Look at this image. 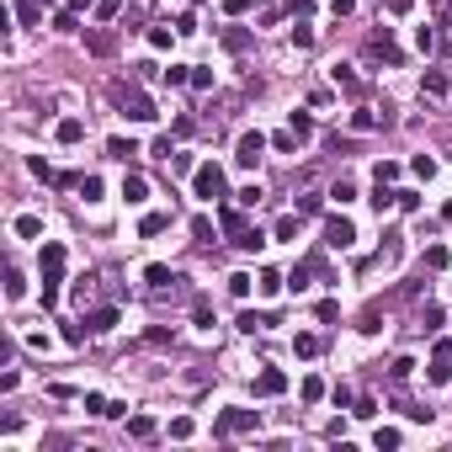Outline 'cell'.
I'll return each mask as SVG.
<instances>
[{"mask_svg": "<svg viewBox=\"0 0 452 452\" xmlns=\"http://www.w3.org/2000/svg\"><path fill=\"white\" fill-rule=\"evenodd\" d=\"M123 197H128V203H144V197H149L144 176H128V181H123Z\"/></svg>", "mask_w": 452, "mask_h": 452, "instance_id": "obj_14", "label": "cell"}, {"mask_svg": "<svg viewBox=\"0 0 452 452\" xmlns=\"http://www.w3.org/2000/svg\"><path fill=\"white\" fill-rule=\"evenodd\" d=\"M165 80H170V85H186L192 75H186V64H170V69H165Z\"/></svg>", "mask_w": 452, "mask_h": 452, "instance_id": "obj_30", "label": "cell"}, {"mask_svg": "<svg viewBox=\"0 0 452 452\" xmlns=\"http://www.w3.org/2000/svg\"><path fill=\"white\" fill-rule=\"evenodd\" d=\"M54 27H59V32H75L80 21H75V11H59V16H54Z\"/></svg>", "mask_w": 452, "mask_h": 452, "instance_id": "obj_33", "label": "cell"}, {"mask_svg": "<svg viewBox=\"0 0 452 452\" xmlns=\"http://www.w3.org/2000/svg\"><path fill=\"white\" fill-rule=\"evenodd\" d=\"M293 351H298V357H319V335H298Z\"/></svg>", "mask_w": 452, "mask_h": 452, "instance_id": "obj_20", "label": "cell"}, {"mask_svg": "<svg viewBox=\"0 0 452 452\" xmlns=\"http://www.w3.org/2000/svg\"><path fill=\"white\" fill-rule=\"evenodd\" d=\"M293 133H298V139H308V133H314V123H308L304 112H293Z\"/></svg>", "mask_w": 452, "mask_h": 452, "instance_id": "obj_35", "label": "cell"}, {"mask_svg": "<svg viewBox=\"0 0 452 452\" xmlns=\"http://www.w3.org/2000/svg\"><path fill=\"white\" fill-rule=\"evenodd\" d=\"M218 436H234V431H256V410H224L218 415Z\"/></svg>", "mask_w": 452, "mask_h": 452, "instance_id": "obj_3", "label": "cell"}, {"mask_svg": "<svg viewBox=\"0 0 452 452\" xmlns=\"http://www.w3.org/2000/svg\"><path fill=\"white\" fill-rule=\"evenodd\" d=\"M85 410H91V415H112V405H106L102 394H85Z\"/></svg>", "mask_w": 452, "mask_h": 452, "instance_id": "obj_25", "label": "cell"}, {"mask_svg": "<svg viewBox=\"0 0 452 452\" xmlns=\"http://www.w3.org/2000/svg\"><path fill=\"white\" fill-rule=\"evenodd\" d=\"M261 155H267V139H261V133H240V144H234V160H240V165H256Z\"/></svg>", "mask_w": 452, "mask_h": 452, "instance_id": "obj_5", "label": "cell"}, {"mask_svg": "<svg viewBox=\"0 0 452 452\" xmlns=\"http://www.w3.org/2000/svg\"><path fill=\"white\" fill-rule=\"evenodd\" d=\"M389 372H394V378H399V383H405V378H410V372H415V362H410V357H399V362H394Z\"/></svg>", "mask_w": 452, "mask_h": 452, "instance_id": "obj_32", "label": "cell"}, {"mask_svg": "<svg viewBox=\"0 0 452 452\" xmlns=\"http://www.w3.org/2000/svg\"><path fill=\"white\" fill-rule=\"evenodd\" d=\"M106 149H112L117 160H128V155H139V144H133V139H112V144H106Z\"/></svg>", "mask_w": 452, "mask_h": 452, "instance_id": "obj_23", "label": "cell"}, {"mask_svg": "<svg viewBox=\"0 0 452 452\" xmlns=\"http://www.w3.org/2000/svg\"><path fill=\"white\" fill-rule=\"evenodd\" d=\"M394 203H399V192H383V186H378V192H372V207H378V213H389Z\"/></svg>", "mask_w": 452, "mask_h": 452, "instance_id": "obj_22", "label": "cell"}, {"mask_svg": "<svg viewBox=\"0 0 452 452\" xmlns=\"http://www.w3.org/2000/svg\"><path fill=\"white\" fill-rule=\"evenodd\" d=\"M80 197H85V203H91V197H102V181H96V176H80Z\"/></svg>", "mask_w": 452, "mask_h": 452, "instance_id": "obj_26", "label": "cell"}, {"mask_svg": "<svg viewBox=\"0 0 452 452\" xmlns=\"http://www.w3.org/2000/svg\"><path fill=\"white\" fill-rule=\"evenodd\" d=\"M59 271H64V245H43V277L59 282Z\"/></svg>", "mask_w": 452, "mask_h": 452, "instance_id": "obj_8", "label": "cell"}, {"mask_svg": "<svg viewBox=\"0 0 452 452\" xmlns=\"http://www.w3.org/2000/svg\"><path fill=\"white\" fill-rule=\"evenodd\" d=\"M282 389H288V378H282L277 368H267L261 378H256V394H267V399H271V394H282Z\"/></svg>", "mask_w": 452, "mask_h": 452, "instance_id": "obj_10", "label": "cell"}, {"mask_svg": "<svg viewBox=\"0 0 452 452\" xmlns=\"http://www.w3.org/2000/svg\"><path fill=\"white\" fill-rule=\"evenodd\" d=\"M431 11H436V21H447L452 16V0H431Z\"/></svg>", "mask_w": 452, "mask_h": 452, "instance_id": "obj_38", "label": "cell"}, {"mask_svg": "<svg viewBox=\"0 0 452 452\" xmlns=\"http://www.w3.org/2000/svg\"><path fill=\"white\" fill-rule=\"evenodd\" d=\"M330 197H341V203H351V197H357V186H351V181H335V186H330Z\"/></svg>", "mask_w": 452, "mask_h": 452, "instance_id": "obj_31", "label": "cell"}, {"mask_svg": "<svg viewBox=\"0 0 452 452\" xmlns=\"http://www.w3.org/2000/svg\"><path fill=\"white\" fill-rule=\"evenodd\" d=\"M372 442H378V447H399V431H394V426H383V431L372 436Z\"/></svg>", "mask_w": 452, "mask_h": 452, "instance_id": "obj_36", "label": "cell"}, {"mask_svg": "<svg viewBox=\"0 0 452 452\" xmlns=\"http://www.w3.org/2000/svg\"><path fill=\"white\" fill-rule=\"evenodd\" d=\"M144 282H149L155 293H165V282H176V277H170V267H149V271H144Z\"/></svg>", "mask_w": 452, "mask_h": 452, "instance_id": "obj_17", "label": "cell"}, {"mask_svg": "<svg viewBox=\"0 0 452 452\" xmlns=\"http://www.w3.org/2000/svg\"><path fill=\"white\" fill-rule=\"evenodd\" d=\"M351 128H362V133H368V128H378V112H357V117H351Z\"/></svg>", "mask_w": 452, "mask_h": 452, "instance_id": "obj_34", "label": "cell"}, {"mask_svg": "<svg viewBox=\"0 0 452 452\" xmlns=\"http://www.w3.org/2000/svg\"><path fill=\"white\" fill-rule=\"evenodd\" d=\"M21 293H27V282H21V271L11 267V271H5V298H11V304H16Z\"/></svg>", "mask_w": 452, "mask_h": 452, "instance_id": "obj_19", "label": "cell"}, {"mask_svg": "<svg viewBox=\"0 0 452 452\" xmlns=\"http://www.w3.org/2000/svg\"><path fill=\"white\" fill-rule=\"evenodd\" d=\"M160 229H170V213H149V218H144V234H160Z\"/></svg>", "mask_w": 452, "mask_h": 452, "instance_id": "obj_24", "label": "cell"}, {"mask_svg": "<svg viewBox=\"0 0 452 452\" xmlns=\"http://www.w3.org/2000/svg\"><path fill=\"white\" fill-rule=\"evenodd\" d=\"M11 5H16V16L27 21V27H32V21H38V11H32V0H11Z\"/></svg>", "mask_w": 452, "mask_h": 452, "instance_id": "obj_29", "label": "cell"}, {"mask_svg": "<svg viewBox=\"0 0 452 452\" xmlns=\"http://www.w3.org/2000/svg\"><path fill=\"white\" fill-rule=\"evenodd\" d=\"M420 91H426V96H447V75H442V69H431V75L420 80Z\"/></svg>", "mask_w": 452, "mask_h": 452, "instance_id": "obj_15", "label": "cell"}, {"mask_svg": "<svg viewBox=\"0 0 452 452\" xmlns=\"http://www.w3.org/2000/svg\"><path fill=\"white\" fill-rule=\"evenodd\" d=\"M277 240H298V213H282V218H277Z\"/></svg>", "mask_w": 452, "mask_h": 452, "instance_id": "obj_18", "label": "cell"}, {"mask_svg": "<svg viewBox=\"0 0 452 452\" xmlns=\"http://www.w3.org/2000/svg\"><path fill=\"white\" fill-rule=\"evenodd\" d=\"M271 319H261V314H245V319H240V330H250V335H256V330H267Z\"/></svg>", "mask_w": 452, "mask_h": 452, "instance_id": "obj_37", "label": "cell"}, {"mask_svg": "<svg viewBox=\"0 0 452 452\" xmlns=\"http://www.w3.org/2000/svg\"><path fill=\"white\" fill-rule=\"evenodd\" d=\"M112 102L123 106V117H133V123H149V117H160V112H155V102H149L144 91H139V85H112Z\"/></svg>", "mask_w": 452, "mask_h": 452, "instance_id": "obj_1", "label": "cell"}, {"mask_svg": "<svg viewBox=\"0 0 452 452\" xmlns=\"http://www.w3.org/2000/svg\"><path fill=\"white\" fill-rule=\"evenodd\" d=\"M192 234H197V245H213V224H207V218H197V224H192Z\"/></svg>", "mask_w": 452, "mask_h": 452, "instance_id": "obj_28", "label": "cell"}, {"mask_svg": "<svg viewBox=\"0 0 452 452\" xmlns=\"http://www.w3.org/2000/svg\"><path fill=\"white\" fill-rule=\"evenodd\" d=\"M192 192L207 197V203L224 197V170H218V165H197V170H192Z\"/></svg>", "mask_w": 452, "mask_h": 452, "instance_id": "obj_2", "label": "cell"}, {"mask_svg": "<svg viewBox=\"0 0 452 452\" xmlns=\"http://www.w3.org/2000/svg\"><path fill=\"white\" fill-rule=\"evenodd\" d=\"M304 399H308V405H314V399H325V383H319V378H304Z\"/></svg>", "mask_w": 452, "mask_h": 452, "instance_id": "obj_27", "label": "cell"}, {"mask_svg": "<svg viewBox=\"0 0 452 452\" xmlns=\"http://www.w3.org/2000/svg\"><path fill=\"white\" fill-rule=\"evenodd\" d=\"M16 234H21V240H38V234H43V218L21 213V218H16Z\"/></svg>", "mask_w": 452, "mask_h": 452, "instance_id": "obj_16", "label": "cell"}, {"mask_svg": "<svg viewBox=\"0 0 452 452\" xmlns=\"http://www.w3.org/2000/svg\"><path fill=\"white\" fill-rule=\"evenodd\" d=\"M112 325H117V308H96V314H85V330H96V335L112 330Z\"/></svg>", "mask_w": 452, "mask_h": 452, "instance_id": "obj_11", "label": "cell"}, {"mask_svg": "<svg viewBox=\"0 0 452 452\" xmlns=\"http://www.w3.org/2000/svg\"><path fill=\"white\" fill-rule=\"evenodd\" d=\"M245 5H250V0H224V11H229V16H240Z\"/></svg>", "mask_w": 452, "mask_h": 452, "instance_id": "obj_39", "label": "cell"}, {"mask_svg": "<svg viewBox=\"0 0 452 452\" xmlns=\"http://www.w3.org/2000/svg\"><path fill=\"white\" fill-rule=\"evenodd\" d=\"M80 139H85V123L80 117H64L59 123V144H80Z\"/></svg>", "mask_w": 452, "mask_h": 452, "instance_id": "obj_12", "label": "cell"}, {"mask_svg": "<svg viewBox=\"0 0 452 452\" xmlns=\"http://www.w3.org/2000/svg\"><path fill=\"white\" fill-rule=\"evenodd\" d=\"M368 54H383V59H389V64H399V48H394L389 27H383V32H372V38H368Z\"/></svg>", "mask_w": 452, "mask_h": 452, "instance_id": "obj_9", "label": "cell"}, {"mask_svg": "<svg viewBox=\"0 0 452 452\" xmlns=\"http://www.w3.org/2000/svg\"><path fill=\"white\" fill-rule=\"evenodd\" d=\"M224 48H234V54H240V48H250V32H240V27H229V32H224Z\"/></svg>", "mask_w": 452, "mask_h": 452, "instance_id": "obj_21", "label": "cell"}, {"mask_svg": "<svg viewBox=\"0 0 452 452\" xmlns=\"http://www.w3.org/2000/svg\"><path fill=\"white\" fill-rule=\"evenodd\" d=\"M85 48H91L96 59H106V54H117V32H112V27H91V32H85Z\"/></svg>", "mask_w": 452, "mask_h": 452, "instance_id": "obj_4", "label": "cell"}, {"mask_svg": "<svg viewBox=\"0 0 452 452\" xmlns=\"http://www.w3.org/2000/svg\"><path fill=\"white\" fill-rule=\"evenodd\" d=\"M351 240H357V229H351V218H330V224H325V245L346 250Z\"/></svg>", "mask_w": 452, "mask_h": 452, "instance_id": "obj_6", "label": "cell"}, {"mask_svg": "<svg viewBox=\"0 0 452 452\" xmlns=\"http://www.w3.org/2000/svg\"><path fill=\"white\" fill-rule=\"evenodd\" d=\"M218 218H224V229H229V234H234V245H245V234H250L245 213H240V207H224V213H218Z\"/></svg>", "mask_w": 452, "mask_h": 452, "instance_id": "obj_7", "label": "cell"}, {"mask_svg": "<svg viewBox=\"0 0 452 452\" xmlns=\"http://www.w3.org/2000/svg\"><path fill=\"white\" fill-rule=\"evenodd\" d=\"M128 436H133V442H149V436H155V420H149V415H133V420H128Z\"/></svg>", "mask_w": 452, "mask_h": 452, "instance_id": "obj_13", "label": "cell"}]
</instances>
